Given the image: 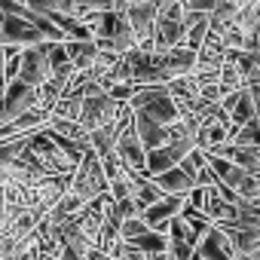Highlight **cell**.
<instances>
[{
  "instance_id": "obj_23",
  "label": "cell",
  "mask_w": 260,
  "mask_h": 260,
  "mask_svg": "<svg viewBox=\"0 0 260 260\" xmlns=\"http://www.w3.org/2000/svg\"><path fill=\"white\" fill-rule=\"evenodd\" d=\"M83 260H107V254H104V251H98V248H89Z\"/></svg>"
},
{
  "instance_id": "obj_17",
  "label": "cell",
  "mask_w": 260,
  "mask_h": 260,
  "mask_svg": "<svg viewBox=\"0 0 260 260\" xmlns=\"http://www.w3.org/2000/svg\"><path fill=\"white\" fill-rule=\"evenodd\" d=\"M95 52H98V49H95L92 40H86V43H74V40H68V43H64V55H68V61L74 64V71H89Z\"/></svg>"
},
{
  "instance_id": "obj_20",
  "label": "cell",
  "mask_w": 260,
  "mask_h": 260,
  "mask_svg": "<svg viewBox=\"0 0 260 260\" xmlns=\"http://www.w3.org/2000/svg\"><path fill=\"white\" fill-rule=\"evenodd\" d=\"M128 248H135L138 254H162L166 251V236H159V233H144V236H138V239H132V242H125Z\"/></svg>"
},
{
  "instance_id": "obj_7",
  "label": "cell",
  "mask_w": 260,
  "mask_h": 260,
  "mask_svg": "<svg viewBox=\"0 0 260 260\" xmlns=\"http://www.w3.org/2000/svg\"><path fill=\"white\" fill-rule=\"evenodd\" d=\"M113 153H116V159L125 166V169H132V172H138V175H144V147H141V141H138V135H135V128H132V122H128L122 132L116 135V141H113Z\"/></svg>"
},
{
  "instance_id": "obj_6",
  "label": "cell",
  "mask_w": 260,
  "mask_h": 260,
  "mask_svg": "<svg viewBox=\"0 0 260 260\" xmlns=\"http://www.w3.org/2000/svg\"><path fill=\"white\" fill-rule=\"evenodd\" d=\"M19 83H25L28 89H37L40 83L49 80V64H46V43L40 46H31V49H22L19 55V74H16Z\"/></svg>"
},
{
  "instance_id": "obj_22",
  "label": "cell",
  "mask_w": 260,
  "mask_h": 260,
  "mask_svg": "<svg viewBox=\"0 0 260 260\" xmlns=\"http://www.w3.org/2000/svg\"><path fill=\"white\" fill-rule=\"evenodd\" d=\"M144 233H147V226H144L141 217H128V220L119 223V242H132V239H138Z\"/></svg>"
},
{
  "instance_id": "obj_13",
  "label": "cell",
  "mask_w": 260,
  "mask_h": 260,
  "mask_svg": "<svg viewBox=\"0 0 260 260\" xmlns=\"http://www.w3.org/2000/svg\"><path fill=\"white\" fill-rule=\"evenodd\" d=\"M150 184H153L162 196H187V193L196 187L193 175H190V172H184L181 166H175V169H169V172H162V175L150 178Z\"/></svg>"
},
{
  "instance_id": "obj_3",
  "label": "cell",
  "mask_w": 260,
  "mask_h": 260,
  "mask_svg": "<svg viewBox=\"0 0 260 260\" xmlns=\"http://www.w3.org/2000/svg\"><path fill=\"white\" fill-rule=\"evenodd\" d=\"M122 110H125V104H113V101L101 92V95H95V98H83V107H80V119H77V125L89 135V132H98V128L110 125Z\"/></svg>"
},
{
  "instance_id": "obj_2",
  "label": "cell",
  "mask_w": 260,
  "mask_h": 260,
  "mask_svg": "<svg viewBox=\"0 0 260 260\" xmlns=\"http://www.w3.org/2000/svg\"><path fill=\"white\" fill-rule=\"evenodd\" d=\"M68 193L80 196L83 202H92V199H98V196L107 193V178H104V172H101V166H98V159H95L92 150L83 153L77 172L71 175V190Z\"/></svg>"
},
{
  "instance_id": "obj_18",
  "label": "cell",
  "mask_w": 260,
  "mask_h": 260,
  "mask_svg": "<svg viewBox=\"0 0 260 260\" xmlns=\"http://www.w3.org/2000/svg\"><path fill=\"white\" fill-rule=\"evenodd\" d=\"M230 147H260V135H257V119L239 125V128H230L226 132V141Z\"/></svg>"
},
{
  "instance_id": "obj_9",
  "label": "cell",
  "mask_w": 260,
  "mask_h": 260,
  "mask_svg": "<svg viewBox=\"0 0 260 260\" xmlns=\"http://www.w3.org/2000/svg\"><path fill=\"white\" fill-rule=\"evenodd\" d=\"M0 40H4V46H16V49H31V46L46 43L28 22L13 19V16H4V22H0Z\"/></svg>"
},
{
  "instance_id": "obj_8",
  "label": "cell",
  "mask_w": 260,
  "mask_h": 260,
  "mask_svg": "<svg viewBox=\"0 0 260 260\" xmlns=\"http://www.w3.org/2000/svg\"><path fill=\"white\" fill-rule=\"evenodd\" d=\"M181 211H184V196H162L156 205H150V208L141 214V220H144V226H147L150 233L166 236L169 220H175Z\"/></svg>"
},
{
  "instance_id": "obj_19",
  "label": "cell",
  "mask_w": 260,
  "mask_h": 260,
  "mask_svg": "<svg viewBox=\"0 0 260 260\" xmlns=\"http://www.w3.org/2000/svg\"><path fill=\"white\" fill-rule=\"evenodd\" d=\"M128 199H132V205H135V211H138V217H141L150 205H156V202L162 199V193H159L147 178H144L138 187H132V196H128Z\"/></svg>"
},
{
  "instance_id": "obj_4",
  "label": "cell",
  "mask_w": 260,
  "mask_h": 260,
  "mask_svg": "<svg viewBox=\"0 0 260 260\" xmlns=\"http://www.w3.org/2000/svg\"><path fill=\"white\" fill-rule=\"evenodd\" d=\"M128 31L135 34L138 40V49L141 52H153V25H156V4H147V0H141V4H125V13H122Z\"/></svg>"
},
{
  "instance_id": "obj_5",
  "label": "cell",
  "mask_w": 260,
  "mask_h": 260,
  "mask_svg": "<svg viewBox=\"0 0 260 260\" xmlns=\"http://www.w3.org/2000/svg\"><path fill=\"white\" fill-rule=\"evenodd\" d=\"M190 150H193V141H190V138H175V141H169V144L150 150V153L144 156V178L150 181V178H156V175L175 169Z\"/></svg>"
},
{
  "instance_id": "obj_16",
  "label": "cell",
  "mask_w": 260,
  "mask_h": 260,
  "mask_svg": "<svg viewBox=\"0 0 260 260\" xmlns=\"http://www.w3.org/2000/svg\"><path fill=\"white\" fill-rule=\"evenodd\" d=\"M251 119H257V101L248 95V89H239V98H236V104L230 110V128H239V125H245Z\"/></svg>"
},
{
  "instance_id": "obj_15",
  "label": "cell",
  "mask_w": 260,
  "mask_h": 260,
  "mask_svg": "<svg viewBox=\"0 0 260 260\" xmlns=\"http://www.w3.org/2000/svg\"><path fill=\"white\" fill-rule=\"evenodd\" d=\"M135 113H144L150 122H156V125H162V128H169V125H175L181 116H178V110H175V101L169 98V92L162 89L153 101H147L141 110H135Z\"/></svg>"
},
{
  "instance_id": "obj_11",
  "label": "cell",
  "mask_w": 260,
  "mask_h": 260,
  "mask_svg": "<svg viewBox=\"0 0 260 260\" xmlns=\"http://www.w3.org/2000/svg\"><path fill=\"white\" fill-rule=\"evenodd\" d=\"M156 61H159V68H162V74H166L169 80H178V77H190V74H193V68H196V52H190L187 46H175V49L156 55Z\"/></svg>"
},
{
  "instance_id": "obj_12",
  "label": "cell",
  "mask_w": 260,
  "mask_h": 260,
  "mask_svg": "<svg viewBox=\"0 0 260 260\" xmlns=\"http://www.w3.org/2000/svg\"><path fill=\"white\" fill-rule=\"evenodd\" d=\"M208 156H217V159H226L233 162L236 169L248 172V175H260V147H230V144H220L217 150H211Z\"/></svg>"
},
{
  "instance_id": "obj_1",
  "label": "cell",
  "mask_w": 260,
  "mask_h": 260,
  "mask_svg": "<svg viewBox=\"0 0 260 260\" xmlns=\"http://www.w3.org/2000/svg\"><path fill=\"white\" fill-rule=\"evenodd\" d=\"M184 40V10H181V0H162L156 4V25H153V52L162 55L175 46H181Z\"/></svg>"
},
{
  "instance_id": "obj_21",
  "label": "cell",
  "mask_w": 260,
  "mask_h": 260,
  "mask_svg": "<svg viewBox=\"0 0 260 260\" xmlns=\"http://www.w3.org/2000/svg\"><path fill=\"white\" fill-rule=\"evenodd\" d=\"M80 107H83V98L80 95H64L55 107H52V119H64V122H77L80 119Z\"/></svg>"
},
{
  "instance_id": "obj_14",
  "label": "cell",
  "mask_w": 260,
  "mask_h": 260,
  "mask_svg": "<svg viewBox=\"0 0 260 260\" xmlns=\"http://www.w3.org/2000/svg\"><path fill=\"white\" fill-rule=\"evenodd\" d=\"M223 239L230 242L236 257H260V233L254 230H236V226H217Z\"/></svg>"
},
{
  "instance_id": "obj_10",
  "label": "cell",
  "mask_w": 260,
  "mask_h": 260,
  "mask_svg": "<svg viewBox=\"0 0 260 260\" xmlns=\"http://www.w3.org/2000/svg\"><path fill=\"white\" fill-rule=\"evenodd\" d=\"M196 257H199V260H239V257L233 254L230 242L223 239V233H220L217 226H208V230L199 236V242H196Z\"/></svg>"
}]
</instances>
